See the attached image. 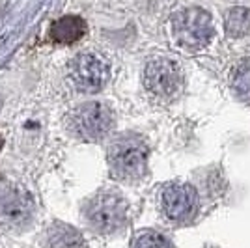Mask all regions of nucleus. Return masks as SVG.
<instances>
[{"label": "nucleus", "mask_w": 250, "mask_h": 248, "mask_svg": "<svg viewBox=\"0 0 250 248\" xmlns=\"http://www.w3.org/2000/svg\"><path fill=\"white\" fill-rule=\"evenodd\" d=\"M108 166L112 176L124 181H135L147 170V145L136 135L118 136L108 147Z\"/></svg>", "instance_id": "nucleus-1"}, {"label": "nucleus", "mask_w": 250, "mask_h": 248, "mask_svg": "<svg viewBox=\"0 0 250 248\" xmlns=\"http://www.w3.org/2000/svg\"><path fill=\"white\" fill-rule=\"evenodd\" d=\"M172 32H174V40L183 49L198 51L213 40L215 26L211 21V15L206 10L187 8V10H181L174 15Z\"/></svg>", "instance_id": "nucleus-2"}, {"label": "nucleus", "mask_w": 250, "mask_h": 248, "mask_svg": "<svg viewBox=\"0 0 250 248\" xmlns=\"http://www.w3.org/2000/svg\"><path fill=\"white\" fill-rule=\"evenodd\" d=\"M84 217L95 231L114 233L127 220V202L118 192H97L88 200L84 207Z\"/></svg>", "instance_id": "nucleus-3"}, {"label": "nucleus", "mask_w": 250, "mask_h": 248, "mask_svg": "<svg viewBox=\"0 0 250 248\" xmlns=\"http://www.w3.org/2000/svg\"><path fill=\"white\" fill-rule=\"evenodd\" d=\"M114 125L112 110L104 103L90 101L79 104L69 114V129L77 138L86 142L101 140L110 133Z\"/></svg>", "instance_id": "nucleus-4"}, {"label": "nucleus", "mask_w": 250, "mask_h": 248, "mask_svg": "<svg viewBox=\"0 0 250 248\" xmlns=\"http://www.w3.org/2000/svg\"><path fill=\"white\" fill-rule=\"evenodd\" d=\"M34 206L30 194L10 181L8 177L0 179V224L10 229H22L32 222Z\"/></svg>", "instance_id": "nucleus-5"}, {"label": "nucleus", "mask_w": 250, "mask_h": 248, "mask_svg": "<svg viewBox=\"0 0 250 248\" xmlns=\"http://www.w3.org/2000/svg\"><path fill=\"white\" fill-rule=\"evenodd\" d=\"M144 86L155 99L170 101L183 88L179 63L170 58H155L144 67Z\"/></svg>", "instance_id": "nucleus-6"}, {"label": "nucleus", "mask_w": 250, "mask_h": 248, "mask_svg": "<svg viewBox=\"0 0 250 248\" xmlns=\"http://www.w3.org/2000/svg\"><path fill=\"white\" fill-rule=\"evenodd\" d=\"M69 79L84 93L101 92L110 79V65L99 54L81 52L69 63Z\"/></svg>", "instance_id": "nucleus-7"}, {"label": "nucleus", "mask_w": 250, "mask_h": 248, "mask_svg": "<svg viewBox=\"0 0 250 248\" xmlns=\"http://www.w3.org/2000/svg\"><path fill=\"white\" fill-rule=\"evenodd\" d=\"M163 211L174 222H188L198 213L196 190L187 183H170L161 196Z\"/></svg>", "instance_id": "nucleus-8"}, {"label": "nucleus", "mask_w": 250, "mask_h": 248, "mask_svg": "<svg viewBox=\"0 0 250 248\" xmlns=\"http://www.w3.org/2000/svg\"><path fill=\"white\" fill-rule=\"evenodd\" d=\"M84 34H86V22L77 15H65L62 19L54 21L49 30L52 41L63 43V45L79 41Z\"/></svg>", "instance_id": "nucleus-9"}, {"label": "nucleus", "mask_w": 250, "mask_h": 248, "mask_svg": "<svg viewBox=\"0 0 250 248\" xmlns=\"http://www.w3.org/2000/svg\"><path fill=\"white\" fill-rule=\"evenodd\" d=\"M45 245L47 248H86L83 235L73 226L63 222H54L47 229Z\"/></svg>", "instance_id": "nucleus-10"}, {"label": "nucleus", "mask_w": 250, "mask_h": 248, "mask_svg": "<svg viewBox=\"0 0 250 248\" xmlns=\"http://www.w3.org/2000/svg\"><path fill=\"white\" fill-rule=\"evenodd\" d=\"M250 28V11L247 8H233L226 13V32L233 38L247 34Z\"/></svg>", "instance_id": "nucleus-11"}, {"label": "nucleus", "mask_w": 250, "mask_h": 248, "mask_svg": "<svg viewBox=\"0 0 250 248\" xmlns=\"http://www.w3.org/2000/svg\"><path fill=\"white\" fill-rule=\"evenodd\" d=\"M231 86L241 99L250 101V63H243L235 67L231 75Z\"/></svg>", "instance_id": "nucleus-12"}, {"label": "nucleus", "mask_w": 250, "mask_h": 248, "mask_svg": "<svg viewBox=\"0 0 250 248\" xmlns=\"http://www.w3.org/2000/svg\"><path fill=\"white\" fill-rule=\"evenodd\" d=\"M133 248H174L167 237L157 231H140L133 239Z\"/></svg>", "instance_id": "nucleus-13"}, {"label": "nucleus", "mask_w": 250, "mask_h": 248, "mask_svg": "<svg viewBox=\"0 0 250 248\" xmlns=\"http://www.w3.org/2000/svg\"><path fill=\"white\" fill-rule=\"evenodd\" d=\"M0 149H2V138H0Z\"/></svg>", "instance_id": "nucleus-14"}, {"label": "nucleus", "mask_w": 250, "mask_h": 248, "mask_svg": "<svg viewBox=\"0 0 250 248\" xmlns=\"http://www.w3.org/2000/svg\"><path fill=\"white\" fill-rule=\"evenodd\" d=\"M0 106H2V101H0Z\"/></svg>", "instance_id": "nucleus-15"}]
</instances>
